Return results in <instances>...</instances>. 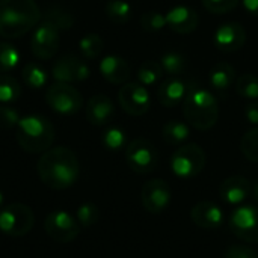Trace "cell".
Returning a JSON list of instances; mask_svg holds the SVG:
<instances>
[{"mask_svg": "<svg viewBox=\"0 0 258 258\" xmlns=\"http://www.w3.org/2000/svg\"><path fill=\"white\" fill-rule=\"evenodd\" d=\"M41 181L53 190L70 189L80 175V165L76 153L67 147L48 148L36 165Z\"/></svg>", "mask_w": 258, "mask_h": 258, "instance_id": "6da1fadb", "label": "cell"}, {"mask_svg": "<svg viewBox=\"0 0 258 258\" xmlns=\"http://www.w3.org/2000/svg\"><path fill=\"white\" fill-rule=\"evenodd\" d=\"M41 17L35 0H0V36H23L39 24Z\"/></svg>", "mask_w": 258, "mask_h": 258, "instance_id": "7a4b0ae2", "label": "cell"}, {"mask_svg": "<svg viewBox=\"0 0 258 258\" xmlns=\"http://www.w3.org/2000/svg\"><path fill=\"white\" fill-rule=\"evenodd\" d=\"M183 113L187 124L197 130H210L219 119V104L207 88L190 83L183 101Z\"/></svg>", "mask_w": 258, "mask_h": 258, "instance_id": "3957f363", "label": "cell"}, {"mask_svg": "<svg viewBox=\"0 0 258 258\" xmlns=\"http://www.w3.org/2000/svg\"><path fill=\"white\" fill-rule=\"evenodd\" d=\"M54 127L42 115H27L20 119L15 127V138L18 145L30 154L44 153L51 148L54 142Z\"/></svg>", "mask_w": 258, "mask_h": 258, "instance_id": "277c9868", "label": "cell"}, {"mask_svg": "<svg viewBox=\"0 0 258 258\" xmlns=\"http://www.w3.org/2000/svg\"><path fill=\"white\" fill-rule=\"evenodd\" d=\"M35 224L32 209L23 203L8 204L0 210V233L9 237L26 236Z\"/></svg>", "mask_w": 258, "mask_h": 258, "instance_id": "5b68a950", "label": "cell"}, {"mask_svg": "<svg viewBox=\"0 0 258 258\" xmlns=\"http://www.w3.org/2000/svg\"><path fill=\"white\" fill-rule=\"evenodd\" d=\"M206 166V153L197 144L180 145L171 157V169L178 178H194Z\"/></svg>", "mask_w": 258, "mask_h": 258, "instance_id": "8992f818", "label": "cell"}, {"mask_svg": "<svg viewBox=\"0 0 258 258\" xmlns=\"http://www.w3.org/2000/svg\"><path fill=\"white\" fill-rule=\"evenodd\" d=\"M125 162L136 174H150L159 165V151L145 138L133 139L125 147Z\"/></svg>", "mask_w": 258, "mask_h": 258, "instance_id": "52a82bcc", "label": "cell"}, {"mask_svg": "<svg viewBox=\"0 0 258 258\" xmlns=\"http://www.w3.org/2000/svg\"><path fill=\"white\" fill-rule=\"evenodd\" d=\"M45 101L48 107L60 115H74L83 106L82 94L71 85L56 82L54 85L48 86L45 92Z\"/></svg>", "mask_w": 258, "mask_h": 258, "instance_id": "ba28073f", "label": "cell"}, {"mask_svg": "<svg viewBox=\"0 0 258 258\" xmlns=\"http://www.w3.org/2000/svg\"><path fill=\"white\" fill-rule=\"evenodd\" d=\"M60 45V30L47 20H42L33 32L30 48L36 59L50 60L56 56Z\"/></svg>", "mask_w": 258, "mask_h": 258, "instance_id": "9c48e42d", "label": "cell"}, {"mask_svg": "<svg viewBox=\"0 0 258 258\" xmlns=\"http://www.w3.org/2000/svg\"><path fill=\"white\" fill-rule=\"evenodd\" d=\"M80 224L74 216L65 210H54L47 215L44 221V230L47 236L57 243H70L80 233Z\"/></svg>", "mask_w": 258, "mask_h": 258, "instance_id": "30bf717a", "label": "cell"}, {"mask_svg": "<svg viewBox=\"0 0 258 258\" xmlns=\"http://www.w3.org/2000/svg\"><path fill=\"white\" fill-rule=\"evenodd\" d=\"M230 228L234 236L246 243H258V207L242 206L230 218Z\"/></svg>", "mask_w": 258, "mask_h": 258, "instance_id": "8fae6325", "label": "cell"}, {"mask_svg": "<svg viewBox=\"0 0 258 258\" xmlns=\"http://www.w3.org/2000/svg\"><path fill=\"white\" fill-rule=\"evenodd\" d=\"M118 100L124 112L132 116H142L150 110L151 98L147 86L138 82H127L118 92Z\"/></svg>", "mask_w": 258, "mask_h": 258, "instance_id": "7c38bea8", "label": "cell"}, {"mask_svg": "<svg viewBox=\"0 0 258 258\" xmlns=\"http://www.w3.org/2000/svg\"><path fill=\"white\" fill-rule=\"evenodd\" d=\"M171 198H172V192L169 184L160 178H153L147 181L141 192L144 209L153 215H159L165 212L171 203Z\"/></svg>", "mask_w": 258, "mask_h": 258, "instance_id": "4fadbf2b", "label": "cell"}, {"mask_svg": "<svg viewBox=\"0 0 258 258\" xmlns=\"http://www.w3.org/2000/svg\"><path fill=\"white\" fill-rule=\"evenodd\" d=\"M246 29L237 23V21H227L221 24L213 36V42L216 48H219L224 53H234L243 48L246 44Z\"/></svg>", "mask_w": 258, "mask_h": 258, "instance_id": "5bb4252c", "label": "cell"}, {"mask_svg": "<svg viewBox=\"0 0 258 258\" xmlns=\"http://www.w3.org/2000/svg\"><path fill=\"white\" fill-rule=\"evenodd\" d=\"M51 73L56 82L77 83L86 80L91 76V68L86 62L76 56H63L54 62Z\"/></svg>", "mask_w": 258, "mask_h": 258, "instance_id": "9a60e30c", "label": "cell"}, {"mask_svg": "<svg viewBox=\"0 0 258 258\" xmlns=\"http://www.w3.org/2000/svg\"><path fill=\"white\" fill-rule=\"evenodd\" d=\"M166 26L180 35H187L195 32V29L200 24V15L198 12L187 6V5H177L171 8L166 14Z\"/></svg>", "mask_w": 258, "mask_h": 258, "instance_id": "2e32d148", "label": "cell"}, {"mask_svg": "<svg viewBox=\"0 0 258 258\" xmlns=\"http://www.w3.org/2000/svg\"><path fill=\"white\" fill-rule=\"evenodd\" d=\"M194 224L204 230H216L224 222L222 209L212 201H200L190 210Z\"/></svg>", "mask_w": 258, "mask_h": 258, "instance_id": "e0dca14e", "label": "cell"}, {"mask_svg": "<svg viewBox=\"0 0 258 258\" xmlns=\"http://www.w3.org/2000/svg\"><path fill=\"white\" fill-rule=\"evenodd\" d=\"M85 112H86V119L89 121V124L95 127H103V125H107L113 119L115 106H113V101L107 95L98 94L89 98Z\"/></svg>", "mask_w": 258, "mask_h": 258, "instance_id": "ac0fdd59", "label": "cell"}, {"mask_svg": "<svg viewBox=\"0 0 258 258\" xmlns=\"http://www.w3.org/2000/svg\"><path fill=\"white\" fill-rule=\"evenodd\" d=\"M252 192V184L242 175H233L222 181L219 187V197L231 206L242 204Z\"/></svg>", "mask_w": 258, "mask_h": 258, "instance_id": "d6986e66", "label": "cell"}, {"mask_svg": "<svg viewBox=\"0 0 258 258\" xmlns=\"http://www.w3.org/2000/svg\"><path fill=\"white\" fill-rule=\"evenodd\" d=\"M100 73L107 82L113 85H122V83H127V80L130 79L132 68L124 57L116 56V54H109L101 59Z\"/></svg>", "mask_w": 258, "mask_h": 258, "instance_id": "ffe728a7", "label": "cell"}, {"mask_svg": "<svg viewBox=\"0 0 258 258\" xmlns=\"http://www.w3.org/2000/svg\"><path fill=\"white\" fill-rule=\"evenodd\" d=\"M187 86L189 85L180 77H169L163 80L157 89L159 103L165 107L178 106L181 101H184V97L187 94Z\"/></svg>", "mask_w": 258, "mask_h": 258, "instance_id": "44dd1931", "label": "cell"}, {"mask_svg": "<svg viewBox=\"0 0 258 258\" xmlns=\"http://www.w3.org/2000/svg\"><path fill=\"white\" fill-rule=\"evenodd\" d=\"M236 80V68L227 62L213 65L209 73V83L212 89L219 95H225Z\"/></svg>", "mask_w": 258, "mask_h": 258, "instance_id": "7402d4cb", "label": "cell"}, {"mask_svg": "<svg viewBox=\"0 0 258 258\" xmlns=\"http://www.w3.org/2000/svg\"><path fill=\"white\" fill-rule=\"evenodd\" d=\"M189 136H190L189 124L178 119L168 121L162 128V138L168 145H183L189 139Z\"/></svg>", "mask_w": 258, "mask_h": 258, "instance_id": "603a6c76", "label": "cell"}, {"mask_svg": "<svg viewBox=\"0 0 258 258\" xmlns=\"http://www.w3.org/2000/svg\"><path fill=\"white\" fill-rule=\"evenodd\" d=\"M160 65L163 68V73L171 77H180L187 70V59L180 51H165L160 57Z\"/></svg>", "mask_w": 258, "mask_h": 258, "instance_id": "cb8c5ba5", "label": "cell"}, {"mask_svg": "<svg viewBox=\"0 0 258 258\" xmlns=\"http://www.w3.org/2000/svg\"><path fill=\"white\" fill-rule=\"evenodd\" d=\"M21 77L26 86L39 89L47 85L48 82V74L47 70L39 65L38 62H27L21 68Z\"/></svg>", "mask_w": 258, "mask_h": 258, "instance_id": "d4e9b609", "label": "cell"}, {"mask_svg": "<svg viewBox=\"0 0 258 258\" xmlns=\"http://www.w3.org/2000/svg\"><path fill=\"white\" fill-rule=\"evenodd\" d=\"M163 68L160 65V62L156 60H145L144 63H141V67L138 68V82L144 86H153V85H159L163 76Z\"/></svg>", "mask_w": 258, "mask_h": 258, "instance_id": "484cf974", "label": "cell"}, {"mask_svg": "<svg viewBox=\"0 0 258 258\" xmlns=\"http://www.w3.org/2000/svg\"><path fill=\"white\" fill-rule=\"evenodd\" d=\"M106 15L115 24H125L132 20L133 9L125 0H109L106 3Z\"/></svg>", "mask_w": 258, "mask_h": 258, "instance_id": "4316f807", "label": "cell"}, {"mask_svg": "<svg viewBox=\"0 0 258 258\" xmlns=\"http://www.w3.org/2000/svg\"><path fill=\"white\" fill-rule=\"evenodd\" d=\"M21 95V85L11 74H0V103H14Z\"/></svg>", "mask_w": 258, "mask_h": 258, "instance_id": "83f0119b", "label": "cell"}, {"mask_svg": "<svg viewBox=\"0 0 258 258\" xmlns=\"http://www.w3.org/2000/svg\"><path fill=\"white\" fill-rule=\"evenodd\" d=\"M79 48H80V51H82L85 59L94 60V59H97L103 53L104 41L101 39V36L98 33H88V35H85L80 39Z\"/></svg>", "mask_w": 258, "mask_h": 258, "instance_id": "f1b7e54d", "label": "cell"}, {"mask_svg": "<svg viewBox=\"0 0 258 258\" xmlns=\"http://www.w3.org/2000/svg\"><path fill=\"white\" fill-rule=\"evenodd\" d=\"M236 91L240 97L248 100H258V76L252 73H243L236 80Z\"/></svg>", "mask_w": 258, "mask_h": 258, "instance_id": "f546056e", "label": "cell"}, {"mask_svg": "<svg viewBox=\"0 0 258 258\" xmlns=\"http://www.w3.org/2000/svg\"><path fill=\"white\" fill-rule=\"evenodd\" d=\"M21 54L9 42H0V73H9L18 67Z\"/></svg>", "mask_w": 258, "mask_h": 258, "instance_id": "4dcf8cb0", "label": "cell"}, {"mask_svg": "<svg viewBox=\"0 0 258 258\" xmlns=\"http://www.w3.org/2000/svg\"><path fill=\"white\" fill-rule=\"evenodd\" d=\"M103 145L110 151H119L127 147V133L119 127H109L101 136Z\"/></svg>", "mask_w": 258, "mask_h": 258, "instance_id": "1f68e13d", "label": "cell"}, {"mask_svg": "<svg viewBox=\"0 0 258 258\" xmlns=\"http://www.w3.org/2000/svg\"><path fill=\"white\" fill-rule=\"evenodd\" d=\"M44 20H47L51 24H54L59 30H67V29L73 27V24H74L73 14L65 11V9H62V8H57V6L50 8L48 12L45 14Z\"/></svg>", "mask_w": 258, "mask_h": 258, "instance_id": "d6a6232c", "label": "cell"}, {"mask_svg": "<svg viewBox=\"0 0 258 258\" xmlns=\"http://www.w3.org/2000/svg\"><path fill=\"white\" fill-rule=\"evenodd\" d=\"M240 150L248 160L258 163V127L251 128L243 135L240 141Z\"/></svg>", "mask_w": 258, "mask_h": 258, "instance_id": "836d02e7", "label": "cell"}, {"mask_svg": "<svg viewBox=\"0 0 258 258\" xmlns=\"http://www.w3.org/2000/svg\"><path fill=\"white\" fill-rule=\"evenodd\" d=\"M139 23L145 32L154 33V32H159L163 27H166V17L157 11H148V12H144L141 15Z\"/></svg>", "mask_w": 258, "mask_h": 258, "instance_id": "e575fe53", "label": "cell"}, {"mask_svg": "<svg viewBox=\"0 0 258 258\" xmlns=\"http://www.w3.org/2000/svg\"><path fill=\"white\" fill-rule=\"evenodd\" d=\"M100 218V212H98V207L91 204V203H86V204H82L77 212H76V219L77 222L80 224V227H92L94 224H97Z\"/></svg>", "mask_w": 258, "mask_h": 258, "instance_id": "d590c367", "label": "cell"}, {"mask_svg": "<svg viewBox=\"0 0 258 258\" xmlns=\"http://www.w3.org/2000/svg\"><path fill=\"white\" fill-rule=\"evenodd\" d=\"M21 116L20 113L8 106H0V128L2 130H11L15 128L20 122Z\"/></svg>", "mask_w": 258, "mask_h": 258, "instance_id": "8d00e7d4", "label": "cell"}, {"mask_svg": "<svg viewBox=\"0 0 258 258\" xmlns=\"http://www.w3.org/2000/svg\"><path fill=\"white\" fill-rule=\"evenodd\" d=\"M201 2H203L204 8L213 14L230 12L240 3V0H201Z\"/></svg>", "mask_w": 258, "mask_h": 258, "instance_id": "74e56055", "label": "cell"}, {"mask_svg": "<svg viewBox=\"0 0 258 258\" xmlns=\"http://www.w3.org/2000/svg\"><path fill=\"white\" fill-rule=\"evenodd\" d=\"M225 258H258V254L252 248L234 245V246H230L227 249Z\"/></svg>", "mask_w": 258, "mask_h": 258, "instance_id": "f35d334b", "label": "cell"}, {"mask_svg": "<svg viewBox=\"0 0 258 258\" xmlns=\"http://www.w3.org/2000/svg\"><path fill=\"white\" fill-rule=\"evenodd\" d=\"M245 118L248 119V122L258 127V100H252L245 107Z\"/></svg>", "mask_w": 258, "mask_h": 258, "instance_id": "ab89813d", "label": "cell"}, {"mask_svg": "<svg viewBox=\"0 0 258 258\" xmlns=\"http://www.w3.org/2000/svg\"><path fill=\"white\" fill-rule=\"evenodd\" d=\"M243 8L254 17H258V0H240Z\"/></svg>", "mask_w": 258, "mask_h": 258, "instance_id": "60d3db41", "label": "cell"}, {"mask_svg": "<svg viewBox=\"0 0 258 258\" xmlns=\"http://www.w3.org/2000/svg\"><path fill=\"white\" fill-rule=\"evenodd\" d=\"M251 194H252L254 200L258 203V181L254 184V186H252V192H251Z\"/></svg>", "mask_w": 258, "mask_h": 258, "instance_id": "b9f144b4", "label": "cell"}, {"mask_svg": "<svg viewBox=\"0 0 258 258\" xmlns=\"http://www.w3.org/2000/svg\"><path fill=\"white\" fill-rule=\"evenodd\" d=\"M2 204H3V194L0 192V207H2Z\"/></svg>", "mask_w": 258, "mask_h": 258, "instance_id": "7bdbcfd3", "label": "cell"}]
</instances>
